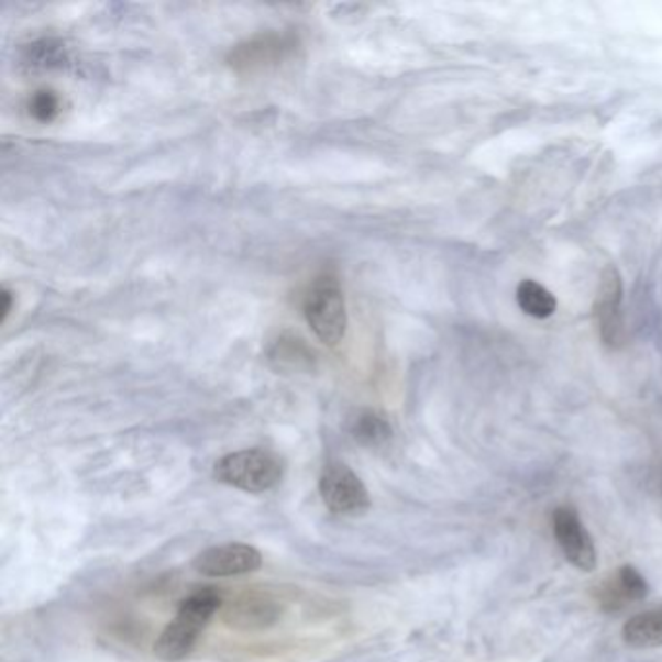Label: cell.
Here are the masks:
<instances>
[{"instance_id": "1", "label": "cell", "mask_w": 662, "mask_h": 662, "mask_svg": "<svg viewBox=\"0 0 662 662\" xmlns=\"http://www.w3.org/2000/svg\"><path fill=\"white\" fill-rule=\"evenodd\" d=\"M220 605V595L210 588L185 598L175 620L164 629V633L156 641L154 651L157 657L162 661L174 662L181 661L183 657L191 653L200 631L207 628L208 621L218 613Z\"/></svg>"}, {"instance_id": "2", "label": "cell", "mask_w": 662, "mask_h": 662, "mask_svg": "<svg viewBox=\"0 0 662 662\" xmlns=\"http://www.w3.org/2000/svg\"><path fill=\"white\" fill-rule=\"evenodd\" d=\"M304 313L317 339L336 346L346 334V301L336 276L323 274L311 284L304 301Z\"/></svg>"}, {"instance_id": "3", "label": "cell", "mask_w": 662, "mask_h": 662, "mask_svg": "<svg viewBox=\"0 0 662 662\" xmlns=\"http://www.w3.org/2000/svg\"><path fill=\"white\" fill-rule=\"evenodd\" d=\"M216 478L243 492H265L282 478L278 456L263 449H247L220 459L214 468Z\"/></svg>"}, {"instance_id": "4", "label": "cell", "mask_w": 662, "mask_h": 662, "mask_svg": "<svg viewBox=\"0 0 662 662\" xmlns=\"http://www.w3.org/2000/svg\"><path fill=\"white\" fill-rule=\"evenodd\" d=\"M554 534L558 544L562 548L567 562L573 563L581 572H593L596 567V548L591 539L585 525L581 522L580 515L570 507L555 509Z\"/></svg>"}, {"instance_id": "5", "label": "cell", "mask_w": 662, "mask_h": 662, "mask_svg": "<svg viewBox=\"0 0 662 662\" xmlns=\"http://www.w3.org/2000/svg\"><path fill=\"white\" fill-rule=\"evenodd\" d=\"M321 496L334 514H360L369 506L364 482L344 464H332L324 471Z\"/></svg>"}, {"instance_id": "6", "label": "cell", "mask_w": 662, "mask_h": 662, "mask_svg": "<svg viewBox=\"0 0 662 662\" xmlns=\"http://www.w3.org/2000/svg\"><path fill=\"white\" fill-rule=\"evenodd\" d=\"M263 563L257 548L247 544H224L208 548L192 562L195 572L205 577H233L243 573L257 572Z\"/></svg>"}, {"instance_id": "7", "label": "cell", "mask_w": 662, "mask_h": 662, "mask_svg": "<svg viewBox=\"0 0 662 662\" xmlns=\"http://www.w3.org/2000/svg\"><path fill=\"white\" fill-rule=\"evenodd\" d=\"M621 278L614 266H606L600 276V288L595 301L596 324L606 346H620L624 340V317H621Z\"/></svg>"}, {"instance_id": "8", "label": "cell", "mask_w": 662, "mask_h": 662, "mask_svg": "<svg viewBox=\"0 0 662 662\" xmlns=\"http://www.w3.org/2000/svg\"><path fill=\"white\" fill-rule=\"evenodd\" d=\"M296 47V40L290 35L265 34L238 45L230 55V65L235 70L253 73L261 68L278 65L288 57Z\"/></svg>"}, {"instance_id": "9", "label": "cell", "mask_w": 662, "mask_h": 662, "mask_svg": "<svg viewBox=\"0 0 662 662\" xmlns=\"http://www.w3.org/2000/svg\"><path fill=\"white\" fill-rule=\"evenodd\" d=\"M646 596L647 581L631 565H624L613 573L596 591L598 606L608 614L621 613L629 606L638 605Z\"/></svg>"}, {"instance_id": "10", "label": "cell", "mask_w": 662, "mask_h": 662, "mask_svg": "<svg viewBox=\"0 0 662 662\" xmlns=\"http://www.w3.org/2000/svg\"><path fill=\"white\" fill-rule=\"evenodd\" d=\"M624 641L636 649L662 647V606L636 614L624 624Z\"/></svg>"}, {"instance_id": "11", "label": "cell", "mask_w": 662, "mask_h": 662, "mask_svg": "<svg viewBox=\"0 0 662 662\" xmlns=\"http://www.w3.org/2000/svg\"><path fill=\"white\" fill-rule=\"evenodd\" d=\"M278 616V606H274L268 598L247 596L241 598L235 605L225 610V620L238 628H263L271 626Z\"/></svg>"}, {"instance_id": "12", "label": "cell", "mask_w": 662, "mask_h": 662, "mask_svg": "<svg viewBox=\"0 0 662 662\" xmlns=\"http://www.w3.org/2000/svg\"><path fill=\"white\" fill-rule=\"evenodd\" d=\"M517 304L525 313L534 319H548L555 311L554 294L548 291L539 282L525 280L517 286Z\"/></svg>"}, {"instance_id": "13", "label": "cell", "mask_w": 662, "mask_h": 662, "mask_svg": "<svg viewBox=\"0 0 662 662\" xmlns=\"http://www.w3.org/2000/svg\"><path fill=\"white\" fill-rule=\"evenodd\" d=\"M354 433L365 445H379L390 438V428L382 416L364 415L357 420Z\"/></svg>"}, {"instance_id": "14", "label": "cell", "mask_w": 662, "mask_h": 662, "mask_svg": "<svg viewBox=\"0 0 662 662\" xmlns=\"http://www.w3.org/2000/svg\"><path fill=\"white\" fill-rule=\"evenodd\" d=\"M30 113L37 119V121H53L58 115V98L49 90H42L35 93L34 98L30 100Z\"/></svg>"}, {"instance_id": "15", "label": "cell", "mask_w": 662, "mask_h": 662, "mask_svg": "<svg viewBox=\"0 0 662 662\" xmlns=\"http://www.w3.org/2000/svg\"><path fill=\"white\" fill-rule=\"evenodd\" d=\"M311 354L307 352L306 346L298 340H282L280 344H276V350L273 352V360H278L280 365H298V362H309Z\"/></svg>"}, {"instance_id": "16", "label": "cell", "mask_w": 662, "mask_h": 662, "mask_svg": "<svg viewBox=\"0 0 662 662\" xmlns=\"http://www.w3.org/2000/svg\"><path fill=\"white\" fill-rule=\"evenodd\" d=\"M2 323L9 319L10 311H12V294L9 290H2Z\"/></svg>"}]
</instances>
